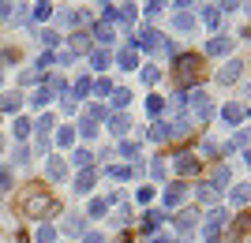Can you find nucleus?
<instances>
[{
  "label": "nucleus",
  "instance_id": "obj_17",
  "mask_svg": "<svg viewBox=\"0 0 251 243\" xmlns=\"http://www.w3.org/2000/svg\"><path fill=\"white\" fill-rule=\"evenodd\" d=\"M109 64H113V53H109V49H94V53H90V67H98V71H105Z\"/></svg>",
  "mask_w": 251,
  "mask_h": 243
},
{
  "label": "nucleus",
  "instance_id": "obj_20",
  "mask_svg": "<svg viewBox=\"0 0 251 243\" xmlns=\"http://www.w3.org/2000/svg\"><path fill=\"white\" fill-rule=\"evenodd\" d=\"M86 49H90V34H86V30L72 34V53L79 56V53H86Z\"/></svg>",
  "mask_w": 251,
  "mask_h": 243
},
{
  "label": "nucleus",
  "instance_id": "obj_34",
  "mask_svg": "<svg viewBox=\"0 0 251 243\" xmlns=\"http://www.w3.org/2000/svg\"><path fill=\"white\" fill-rule=\"evenodd\" d=\"M90 161H94L90 150H75V165H79V169H90Z\"/></svg>",
  "mask_w": 251,
  "mask_h": 243
},
{
  "label": "nucleus",
  "instance_id": "obj_28",
  "mask_svg": "<svg viewBox=\"0 0 251 243\" xmlns=\"http://www.w3.org/2000/svg\"><path fill=\"white\" fill-rule=\"evenodd\" d=\"M161 109H165L161 94H150V97H147V112H150V116H161Z\"/></svg>",
  "mask_w": 251,
  "mask_h": 243
},
{
  "label": "nucleus",
  "instance_id": "obj_43",
  "mask_svg": "<svg viewBox=\"0 0 251 243\" xmlns=\"http://www.w3.org/2000/svg\"><path fill=\"white\" fill-rule=\"evenodd\" d=\"M135 199H139V202H143V206H147V202H150V199H154V187H139V191H135Z\"/></svg>",
  "mask_w": 251,
  "mask_h": 243
},
{
  "label": "nucleus",
  "instance_id": "obj_53",
  "mask_svg": "<svg viewBox=\"0 0 251 243\" xmlns=\"http://www.w3.org/2000/svg\"><path fill=\"white\" fill-rule=\"evenodd\" d=\"M15 243H26V236H19V240H15Z\"/></svg>",
  "mask_w": 251,
  "mask_h": 243
},
{
  "label": "nucleus",
  "instance_id": "obj_49",
  "mask_svg": "<svg viewBox=\"0 0 251 243\" xmlns=\"http://www.w3.org/2000/svg\"><path fill=\"white\" fill-rule=\"evenodd\" d=\"M8 8H11V0H0V19L8 15Z\"/></svg>",
  "mask_w": 251,
  "mask_h": 243
},
{
  "label": "nucleus",
  "instance_id": "obj_13",
  "mask_svg": "<svg viewBox=\"0 0 251 243\" xmlns=\"http://www.w3.org/2000/svg\"><path fill=\"white\" fill-rule=\"evenodd\" d=\"M90 38H98V42H101V49H109V45L116 42V34H113V22H101V26H98V30L90 34Z\"/></svg>",
  "mask_w": 251,
  "mask_h": 243
},
{
  "label": "nucleus",
  "instance_id": "obj_55",
  "mask_svg": "<svg viewBox=\"0 0 251 243\" xmlns=\"http://www.w3.org/2000/svg\"><path fill=\"white\" fill-rule=\"evenodd\" d=\"M248 97H251V86H248Z\"/></svg>",
  "mask_w": 251,
  "mask_h": 243
},
{
  "label": "nucleus",
  "instance_id": "obj_44",
  "mask_svg": "<svg viewBox=\"0 0 251 243\" xmlns=\"http://www.w3.org/2000/svg\"><path fill=\"white\" fill-rule=\"evenodd\" d=\"M161 8H165V0H147V8H143V11H147V15H157Z\"/></svg>",
  "mask_w": 251,
  "mask_h": 243
},
{
  "label": "nucleus",
  "instance_id": "obj_48",
  "mask_svg": "<svg viewBox=\"0 0 251 243\" xmlns=\"http://www.w3.org/2000/svg\"><path fill=\"white\" fill-rule=\"evenodd\" d=\"M150 243H176V240H173V236H154Z\"/></svg>",
  "mask_w": 251,
  "mask_h": 243
},
{
  "label": "nucleus",
  "instance_id": "obj_41",
  "mask_svg": "<svg viewBox=\"0 0 251 243\" xmlns=\"http://www.w3.org/2000/svg\"><path fill=\"white\" fill-rule=\"evenodd\" d=\"M157 75H161L157 67H143V83H147V86H154V83H157Z\"/></svg>",
  "mask_w": 251,
  "mask_h": 243
},
{
  "label": "nucleus",
  "instance_id": "obj_22",
  "mask_svg": "<svg viewBox=\"0 0 251 243\" xmlns=\"http://www.w3.org/2000/svg\"><path fill=\"white\" fill-rule=\"evenodd\" d=\"M161 217H165L161 210H147V213H143V232H154L157 224H161Z\"/></svg>",
  "mask_w": 251,
  "mask_h": 243
},
{
  "label": "nucleus",
  "instance_id": "obj_1",
  "mask_svg": "<svg viewBox=\"0 0 251 243\" xmlns=\"http://www.w3.org/2000/svg\"><path fill=\"white\" fill-rule=\"evenodd\" d=\"M15 206H19V213H23V217H45V213H52V210H56L52 195L42 187V183H26V187L19 191Z\"/></svg>",
  "mask_w": 251,
  "mask_h": 243
},
{
  "label": "nucleus",
  "instance_id": "obj_30",
  "mask_svg": "<svg viewBox=\"0 0 251 243\" xmlns=\"http://www.w3.org/2000/svg\"><path fill=\"white\" fill-rule=\"evenodd\" d=\"M127 101H131V90H124V86H116V90H113V105H116V109H124Z\"/></svg>",
  "mask_w": 251,
  "mask_h": 243
},
{
  "label": "nucleus",
  "instance_id": "obj_4",
  "mask_svg": "<svg viewBox=\"0 0 251 243\" xmlns=\"http://www.w3.org/2000/svg\"><path fill=\"white\" fill-rule=\"evenodd\" d=\"M225 217H229L225 210H214V213L206 217V224H202V236H206V243H218V240H221V228H225Z\"/></svg>",
  "mask_w": 251,
  "mask_h": 243
},
{
  "label": "nucleus",
  "instance_id": "obj_47",
  "mask_svg": "<svg viewBox=\"0 0 251 243\" xmlns=\"http://www.w3.org/2000/svg\"><path fill=\"white\" fill-rule=\"evenodd\" d=\"M83 243H105V236H98V232H86V236H83Z\"/></svg>",
  "mask_w": 251,
  "mask_h": 243
},
{
  "label": "nucleus",
  "instance_id": "obj_16",
  "mask_svg": "<svg viewBox=\"0 0 251 243\" xmlns=\"http://www.w3.org/2000/svg\"><path fill=\"white\" fill-rule=\"evenodd\" d=\"M127 127H131V120H127L124 112H113V116H109V131H113V135H127Z\"/></svg>",
  "mask_w": 251,
  "mask_h": 243
},
{
  "label": "nucleus",
  "instance_id": "obj_12",
  "mask_svg": "<svg viewBox=\"0 0 251 243\" xmlns=\"http://www.w3.org/2000/svg\"><path fill=\"white\" fill-rule=\"evenodd\" d=\"M240 67H244L240 60H229V64L218 71V79H221V83H236V79H240Z\"/></svg>",
  "mask_w": 251,
  "mask_h": 243
},
{
  "label": "nucleus",
  "instance_id": "obj_56",
  "mask_svg": "<svg viewBox=\"0 0 251 243\" xmlns=\"http://www.w3.org/2000/svg\"><path fill=\"white\" fill-rule=\"evenodd\" d=\"M248 38H251V30H248Z\"/></svg>",
  "mask_w": 251,
  "mask_h": 243
},
{
  "label": "nucleus",
  "instance_id": "obj_27",
  "mask_svg": "<svg viewBox=\"0 0 251 243\" xmlns=\"http://www.w3.org/2000/svg\"><path fill=\"white\" fill-rule=\"evenodd\" d=\"M90 90H94V94H98V97H113V90H116V86H113V83H109V79H98V83H94V86H90Z\"/></svg>",
  "mask_w": 251,
  "mask_h": 243
},
{
  "label": "nucleus",
  "instance_id": "obj_40",
  "mask_svg": "<svg viewBox=\"0 0 251 243\" xmlns=\"http://www.w3.org/2000/svg\"><path fill=\"white\" fill-rule=\"evenodd\" d=\"M150 172H154L157 180H161V176H165V154H161V157H154V165H150Z\"/></svg>",
  "mask_w": 251,
  "mask_h": 243
},
{
  "label": "nucleus",
  "instance_id": "obj_5",
  "mask_svg": "<svg viewBox=\"0 0 251 243\" xmlns=\"http://www.w3.org/2000/svg\"><path fill=\"white\" fill-rule=\"evenodd\" d=\"M251 236V210L236 213V221L229 224V240H248Z\"/></svg>",
  "mask_w": 251,
  "mask_h": 243
},
{
  "label": "nucleus",
  "instance_id": "obj_23",
  "mask_svg": "<svg viewBox=\"0 0 251 243\" xmlns=\"http://www.w3.org/2000/svg\"><path fill=\"white\" fill-rule=\"evenodd\" d=\"M64 232H68V236H86L83 217H68V221H64Z\"/></svg>",
  "mask_w": 251,
  "mask_h": 243
},
{
  "label": "nucleus",
  "instance_id": "obj_45",
  "mask_svg": "<svg viewBox=\"0 0 251 243\" xmlns=\"http://www.w3.org/2000/svg\"><path fill=\"white\" fill-rule=\"evenodd\" d=\"M11 187V169H0V191Z\"/></svg>",
  "mask_w": 251,
  "mask_h": 243
},
{
  "label": "nucleus",
  "instance_id": "obj_3",
  "mask_svg": "<svg viewBox=\"0 0 251 243\" xmlns=\"http://www.w3.org/2000/svg\"><path fill=\"white\" fill-rule=\"evenodd\" d=\"M188 109H191V120H195V124H206V120L214 116V101H210V94H202V90L188 94Z\"/></svg>",
  "mask_w": 251,
  "mask_h": 243
},
{
  "label": "nucleus",
  "instance_id": "obj_14",
  "mask_svg": "<svg viewBox=\"0 0 251 243\" xmlns=\"http://www.w3.org/2000/svg\"><path fill=\"white\" fill-rule=\"evenodd\" d=\"M221 120H225V124H232V127H236V124H240V120H244V109L236 105V101H229V105L221 109Z\"/></svg>",
  "mask_w": 251,
  "mask_h": 243
},
{
  "label": "nucleus",
  "instance_id": "obj_52",
  "mask_svg": "<svg viewBox=\"0 0 251 243\" xmlns=\"http://www.w3.org/2000/svg\"><path fill=\"white\" fill-rule=\"evenodd\" d=\"M244 161H248V165H251V150H248V154H244Z\"/></svg>",
  "mask_w": 251,
  "mask_h": 243
},
{
  "label": "nucleus",
  "instance_id": "obj_50",
  "mask_svg": "<svg viewBox=\"0 0 251 243\" xmlns=\"http://www.w3.org/2000/svg\"><path fill=\"white\" fill-rule=\"evenodd\" d=\"M236 4H240V0H221V8H225V11H232Z\"/></svg>",
  "mask_w": 251,
  "mask_h": 243
},
{
  "label": "nucleus",
  "instance_id": "obj_24",
  "mask_svg": "<svg viewBox=\"0 0 251 243\" xmlns=\"http://www.w3.org/2000/svg\"><path fill=\"white\" fill-rule=\"evenodd\" d=\"M150 138H154V142H169V138H173L169 124H154V127H150Z\"/></svg>",
  "mask_w": 251,
  "mask_h": 243
},
{
  "label": "nucleus",
  "instance_id": "obj_38",
  "mask_svg": "<svg viewBox=\"0 0 251 243\" xmlns=\"http://www.w3.org/2000/svg\"><path fill=\"white\" fill-rule=\"evenodd\" d=\"M19 105H23V97H19V94H8L4 101H0V109H4V112H11V109H19Z\"/></svg>",
  "mask_w": 251,
  "mask_h": 243
},
{
  "label": "nucleus",
  "instance_id": "obj_18",
  "mask_svg": "<svg viewBox=\"0 0 251 243\" xmlns=\"http://www.w3.org/2000/svg\"><path fill=\"white\" fill-rule=\"evenodd\" d=\"M218 195H221V183H214V180L199 187V202H218Z\"/></svg>",
  "mask_w": 251,
  "mask_h": 243
},
{
  "label": "nucleus",
  "instance_id": "obj_42",
  "mask_svg": "<svg viewBox=\"0 0 251 243\" xmlns=\"http://www.w3.org/2000/svg\"><path fill=\"white\" fill-rule=\"evenodd\" d=\"M202 154H206V157H214V154H221V146L214 142V138H206V142H202Z\"/></svg>",
  "mask_w": 251,
  "mask_h": 243
},
{
  "label": "nucleus",
  "instance_id": "obj_25",
  "mask_svg": "<svg viewBox=\"0 0 251 243\" xmlns=\"http://www.w3.org/2000/svg\"><path fill=\"white\" fill-rule=\"evenodd\" d=\"M173 26H176V30H195V15H188V11H180L176 19H173Z\"/></svg>",
  "mask_w": 251,
  "mask_h": 243
},
{
  "label": "nucleus",
  "instance_id": "obj_26",
  "mask_svg": "<svg viewBox=\"0 0 251 243\" xmlns=\"http://www.w3.org/2000/svg\"><path fill=\"white\" fill-rule=\"evenodd\" d=\"M120 157H131V161L139 157V138H135V142H131V138H124V142H120Z\"/></svg>",
  "mask_w": 251,
  "mask_h": 243
},
{
  "label": "nucleus",
  "instance_id": "obj_51",
  "mask_svg": "<svg viewBox=\"0 0 251 243\" xmlns=\"http://www.w3.org/2000/svg\"><path fill=\"white\" fill-rule=\"evenodd\" d=\"M191 4H195V0H176V8H191Z\"/></svg>",
  "mask_w": 251,
  "mask_h": 243
},
{
  "label": "nucleus",
  "instance_id": "obj_8",
  "mask_svg": "<svg viewBox=\"0 0 251 243\" xmlns=\"http://www.w3.org/2000/svg\"><path fill=\"white\" fill-rule=\"evenodd\" d=\"M188 199V183L184 180H176V183H169V191H165V210H173V206H180V202Z\"/></svg>",
  "mask_w": 251,
  "mask_h": 243
},
{
  "label": "nucleus",
  "instance_id": "obj_21",
  "mask_svg": "<svg viewBox=\"0 0 251 243\" xmlns=\"http://www.w3.org/2000/svg\"><path fill=\"white\" fill-rule=\"evenodd\" d=\"M248 142H251V131L244 127V131H236V135H232V142H225V154H232V150H240V146H248Z\"/></svg>",
  "mask_w": 251,
  "mask_h": 243
},
{
  "label": "nucleus",
  "instance_id": "obj_10",
  "mask_svg": "<svg viewBox=\"0 0 251 243\" xmlns=\"http://www.w3.org/2000/svg\"><path fill=\"white\" fill-rule=\"evenodd\" d=\"M116 64H120L124 71H135V64H139V53L131 49V45H127V49H120V53H116Z\"/></svg>",
  "mask_w": 251,
  "mask_h": 243
},
{
  "label": "nucleus",
  "instance_id": "obj_11",
  "mask_svg": "<svg viewBox=\"0 0 251 243\" xmlns=\"http://www.w3.org/2000/svg\"><path fill=\"white\" fill-rule=\"evenodd\" d=\"M105 176L109 180H135V169H127V165H105Z\"/></svg>",
  "mask_w": 251,
  "mask_h": 243
},
{
  "label": "nucleus",
  "instance_id": "obj_19",
  "mask_svg": "<svg viewBox=\"0 0 251 243\" xmlns=\"http://www.w3.org/2000/svg\"><path fill=\"white\" fill-rule=\"evenodd\" d=\"M45 172H49V180H64V176H68V165H64L60 157H52L49 165H45Z\"/></svg>",
  "mask_w": 251,
  "mask_h": 243
},
{
  "label": "nucleus",
  "instance_id": "obj_9",
  "mask_svg": "<svg viewBox=\"0 0 251 243\" xmlns=\"http://www.w3.org/2000/svg\"><path fill=\"white\" fill-rule=\"evenodd\" d=\"M206 53H210V56H225V53H232V38H229V34H218V38H210Z\"/></svg>",
  "mask_w": 251,
  "mask_h": 243
},
{
  "label": "nucleus",
  "instance_id": "obj_36",
  "mask_svg": "<svg viewBox=\"0 0 251 243\" xmlns=\"http://www.w3.org/2000/svg\"><path fill=\"white\" fill-rule=\"evenodd\" d=\"M56 240V228H52V224H42V228H38V243H52Z\"/></svg>",
  "mask_w": 251,
  "mask_h": 243
},
{
  "label": "nucleus",
  "instance_id": "obj_32",
  "mask_svg": "<svg viewBox=\"0 0 251 243\" xmlns=\"http://www.w3.org/2000/svg\"><path fill=\"white\" fill-rule=\"evenodd\" d=\"M248 199H251V187H248V183H240V187L232 191V202H236V206H244Z\"/></svg>",
  "mask_w": 251,
  "mask_h": 243
},
{
  "label": "nucleus",
  "instance_id": "obj_31",
  "mask_svg": "<svg viewBox=\"0 0 251 243\" xmlns=\"http://www.w3.org/2000/svg\"><path fill=\"white\" fill-rule=\"evenodd\" d=\"M52 15V4L49 0H38V4H34V19H49Z\"/></svg>",
  "mask_w": 251,
  "mask_h": 243
},
{
  "label": "nucleus",
  "instance_id": "obj_15",
  "mask_svg": "<svg viewBox=\"0 0 251 243\" xmlns=\"http://www.w3.org/2000/svg\"><path fill=\"white\" fill-rule=\"evenodd\" d=\"M94 176H98L94 169H83V172H79V180H75V195H86V191L94 187Z\"/></svg>",
  "mask_w": 251,
  "mask_h": 243
},
{
  "label": "nucleus",
  "instance_id": "obj_6",
  "mask_svg": "<svg viewBox=\"0 0 251 243\" xmlns=\"http://www.w3.org/2000/svg\"><path fill=\"white\" fill-rule=\"evenodd\" d=\"M176 221V236H195V224H199V213L195 210H184L180 217H173Z\"/></svg>",
  "mask_w": 251,
  "mask_h": 243
},
{
  "label": "nucleus",
  "instance_id": "obj_39",
  "mask_svg": "<svg viewBox=\"0 0 251 243\" xmlns=\"http://www.w3.org/2000/svg\"><path fill=\"white\" fill-rule=\"evenodd\" d=\"M56 142H60V146H72V142H75V131H72V127H60Z\"/></svg>",
  "mask_w": 251,
  "mask_h": 243
},
{
  "label": "nucleus",
  "instance_id": "obj_35",
  "mask_svg": "<svg viewBox=\"0 0 251 243\" xmlns=\"http://www.w3.org/2000/svg\"><path fill=\"white\" fill-rule=\"evenodd\" d=\"M79 131H83V138H94L98 135V124L90 116H83V124H79Z\"/></svg>",
  "mask_w": 251,
  "mask_h": 243
},
{
  "label": "nucleus",
  "instance_id": "obj_37",
  "mask_svg": "<svg viewBox=\"0 0 251 243\" xmlns=\"http://www.w3.org/2000/svg\"><path fill=\"white\" fill-rule=\"evenodd\" d=\"M86 94H90V79L83 75V79H75V101H79V97H86Z\"/></svg>",
  "mask_w": 251,
  "mask_h": 243
},
{
  "label": "nucleus",
  "instance_id": "obj_46",
  "mask_svg": "<svg viewBox=\"0 0 251 243\" xmlns=\"http://www.w3.org/2000/svg\"><path fill=\"white\" fill-rule=\"evenodd\" d=\"M26 131H30V124H26V120H15V135L23 138V135H26Z\"/></svg>",
  "mask_w": 251,
  "mask_h": 243
},
{
  "label": "nucleus",
  "instance_id": "obj_7",
  "mask_svg": "<svg viewBox=\"0 0 251 243\" xmlns=\"http://www.w3.org/2000/svg\"><path fill=\"white\" fill-rule=\"evenodd\" d=\"M195 172H199V157H195V154H180L176 157V176L188 180V176H195Z\"/></svg>",
  "mask_w": 251,
  "mask_h": 243
},
{
  "label": "nucleus",
  "instance_id": "obj_54",
  "mask_svg": "<svg viewBox=\"0 0 251 243\" xmlns=\"http://www.w3.org/2000/svg\"><path fill=\"white\" fill-rule=\"evenodd\" d=\"M248 15H251V0H248Z\"/></svg>",
  "mask_w": 251,
  "mask_h": 243
},
{
  "label": "nucleus",
  "instance_id": "obj_2",
  "mask_svg": "<svg viewBox=\"0 0 251 243\" xmlns=\"http://www.w3.org/2000/svg\"><path fill=\"white\" fill-rule=\"evenodd\" d=\"M199 75H202V56L199 53H180L176 60H173V83H176L180 94L199 83Z\"/></svg>",
  "mask_w": 251,
  "mask_h": 243
},
{
  "label": "nucleus",
  "instance_id": "obj_33",
  "mask_svg": "<svg viewBox=\"0 0 251 243\" xmlns=\"http://www.w3.org/2000/svg\"><path fill=\"white\" fill-rule=\"evenodd\" d=\"M202 22H206V26H218L221 22V8H206L202 11Z\"/></svg>",
  "mask_w": 251,
  "mask_h": 243
},
{
  "label": "nucleus",
  "instance_id": "obj_29",
  "mask_svg": "<svg viewBox=\"0 0 251 243\" xmlns=\"http://www.w3.org/2000/svg\"><path fill=\"white\" fill-rule=\"evenodd\" d=\"M109 202L113 199H94L90 202V217H105V213H109Z\"/></svg>",
  "mask_w": 251,
  "mask_h": 243
}]
</instances>
